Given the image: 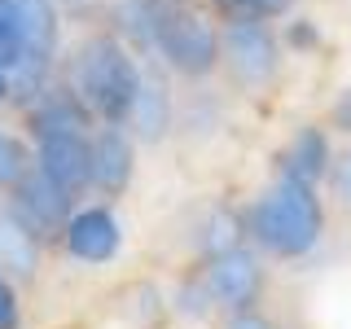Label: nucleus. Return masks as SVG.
I'll return each mask as SVG.
<instances>
[{"label":"nucleus","mask_w":351,"mask_h":329,"mask_svg":"<svg viewBox=\"0 0 351 329\" xmlns=\"http://www.w3.org/2000/svg\"><path fill=\"white\" fill-rule=\"evenodd\" d=\"M62 84L80 97V106L97 123H128L132 97L141 88V62L114 31H93L75 44V53L66 58Z\"/></svg>","instance_id":"1"},{"label":"nucleus","mask_w":351,"mask_h":329,"mask_svg":"<svg viewBox=\"0 0 351 329\" xmlns=\"http://www.w3.org/2000/svg\"><path fill=\"white\" fill-rule=\"evenodd\" d=\"M246 224L263 250H272L281 259H303L325 233V211L321 197H316V184L277 175V184H268L255 197Z\"/></svg>","instance_id":"2"},{"label":"nucleus","mask_w":351,"mask_h":329,"mask_svg":"<svg viewBox=\"0 0 351 329\" xmlns=\"http://www.w3.org/2000/svg\"><path fill=\"white\" fill-rule=\"evenodd\" d=\"M154 62L167 66L171 75L189 84H202L219 71V22L211 9L193 5V0H176L158 27L154 44Z\"/></svg>","instance_id":"3"},{"label":"nucleus","mask_w":351,"mask_h":329,"mask_svg":"<svg viewBox=\"0 0 351 329\" xmlns=\"http://www.w3.org/2000/svg\"><path fill=\"white\" fill-rule=\"evenodd\" d=\"M219 66H224L228 84L246 97L268 93L281 80V40L272 22L255 18H233L219 22Z\"/></svg>","instance_id":"4"},{"label":"nucleus","mask_w":351,"mask_h":329,"mask_svg":"<svg viewBox=\"0 0 351 329\" xmlns=\"http://www.w3.org/2000/svg\"><path fill=\"white\" fill-rule=\"evenodd\" d=\"M9 193H14L9 197V215H14L36 241L58 237L66 228V219L75 215V193H66L58 180H49L36 162H31V171L22 175Z\"/></svg>","instance_id":"5"},{"label":"nucleus","mask_w":351,"mask_h":329,"mask_svg":"<svg viewBox=\"0 0 351 329\" xmlns=\"http://www.w3.org/2000/svg\"><path fill=\"white\" fill-rule=\"evenodd\" d=\"M176 93L167 84V75L158 71V62L149 58V66H141V88L132 97V110H128V132L141 141V145H162L176 127Z\"/></svg>","instance_id":"6"},{"label":"nucleus","mask_w":351,"mask_h":329,"mask_svg":"<svg viewBox=\"0 0 351 329\" xmlns=\"http://www.w3.org/2000/svg\"><path fill=\"white\" fill-rule=\"evenodd\" d=\"M202 281H206V290H211V299H215L219 307L241 312V307H250V303L259 299V290H263V268H259L255 250L233 246V250H219V255H211Z\"/></svg>","instance_id":"7"},{"label":"nucleus","mask_w":351,"mask_h":329,"mask_svg":"<svg viewBox=\"0 0 351 329\" xmlns=\"http://www.w3.org/2000/svg\"><path fill=\"white\" fill-rule=\"evenodd\" d=\"M136 171V136L128 123H101L93 132V189L119 197Z\"/></svg>","instance_id":"8"},{"label":"nucleus","mask_w":351,"mask_h":329,"mask_svg":"<svg viewBox=\"0 0 351 329\" xmlns=\"http://www.w3.org/2000/svg\"><path fill=\"white\" fill-rule=\"evenodd\" d=\"M62 241H66V250H71V259H80V263H106V259L119 255L123 233H119V219L110 215L106 206H84V211H75L71 219H66Z\"/></svg>","instance_id":"9"},{"label":"nucleus","mask_w":351,"mask_h":329,"mask_svg":"<svg viewBox=\"0 0 351 329\" xmlns=\"http://www.w3.org/2000/svg\"><path fill=\"white\" fill-rule=\"evenodd\" d=\"M171 5L176 0H106V18H110V31H114L136 58H154L158 27H162V18H167Z\"/></svg>","instance_id":"10"},{"label":"nucleus","mask_w":351,"mask_h":329,"mask_svg":"<svg viewBox=\"0 0 351 329\" xmlns=\"http://www.w3.org/2000/svg\"><path fill=\"white\" fill-rule=\"evenodd\" d=\"M329 167H334V149H329L325 127H299L294 132V141L281 154V175L303 180V184H316V180L329 175Z\"/></svg>","instance_id":"11"},{"label":"nucleus","mask_w":351,"mask_h":329,"mask_svg":"<svg viewBox=\"0 0 351 329\" xmlns=\"http://www.w3.org/2000/svg\"><path fill=\"white\" fill-rule=\"evenodd\" d=\"M0 268L9 277H31L40 268V241L18 224L14 215H0Z\"/></svg>","instance_id":"12"},{"label":"nucleus","mask_w":351,"mask_h":329,"mask_svg":"<svg viewBox=\"0 0 351 329\" xmlns=\"http://www.w3.org/2000/svg\"><path fill=\"white\" fill-rule=\"evenodd\" d=\"M27 58V22H22V5L18 0H0V66L9 75Z\"/></svg>","instance_id":"13"},{"label":"nucleus","mask_w":351,"mask_h":329,"mask_svg":"<svg viewBox=\"0 0 351 329\" xmlns=\"http://www.w3.org/2000/svg\"><path fill=\"white\" fill-rule=\"evenodd\" d=\"M206 9L219 22H233V18H255V22H277L294 9V0H206Z\"/></svg>","instance_id":"14"},{"label":"nucleus","mask_w":351,"mask_h":329,"mask_svg":"<svg viewBox=\"0 0 351 329\" xmlns=\"http://www.w3.org/2000/svg\"><path fill=\"white\" fill-rule=\"evenodd\" d=\"M31 162H36V158L27 154V145H22L14 132L0 127V189H14L22 175L31 171Z\"/></svg>","instance_id":"15"},{"label":"nucleus","mask_w":351,"mask_h":329,"mask_svg":"<svg viewBox=\"0 0 351 329\" xmlns=\"http://www.w3.org/2000/svg\"><path fill=\"white\" fill-rule=\"evenodd\" d=\"M202 246H206V255H219V250L241 246V224H237V215H233V211H211Z\"/></svg>","instance_id":"16"},{"label":"nucleus","mask_w":351,"mask_h":329,"mask_svg":"<svg viewBox=\"0 0 351 329\" xmlns=\"http://www.w3.org/2000/svg\"><path fill=\"white\" fill-rule=\"evenodd\" d=\"M329 184H334V193L351 206V149H343L334 158V167H329Z\"/></svg>","instance_id":"17"},{"label":"nucleus","mask_w":351,"mask_h":329,"mask_svg":"<svg viewBox=\"0 0 351 329\" xmlns=\"http://www.w3.org/2000/svg\"><path fill=\"white\" fill-rule=\"evenodd\" d=\"M0 329H18V294L9 277H0Z\"/></svg>","instance_id":"18"},{"label":"nucleus","mask_w":351,"mask_h":329,"mask_svg":"<svg viewBox=\"0 0 351 329\" xmlns=\"http://www.w3.org/2000/svg\"><path fill=\"white\" fill-rule=\"evenodd\" d=\"M285 40H290L294 49H312V44H316V27H312L307 18H294L290 31H285Z\"/></svg>","instance_id":"19"},{"label":"nucleus","mask_w":351,"mask_h":329,"mask_svg":"<svg viewBox=\"0 0 351 329\" xmlns=\"http://www.w3.org/2000/svg\"><path fill=\"white\" fill-rule=\"evenodd\" d=\"M228 329H277V325H272L268 316H259V312H250V307H241V312H233Z\"/></svg>","instance_id":"20"},{"label":"nucleus","mask_w":351,"mask_h":329,"mask_svg":"<svg viewBox=\"0 0 351 329\" xmlns=\"http://www.w3.org/2000/svg\"><path fill=\"white\" fill-rule=\"evenodd\" d=\"M334 123L343 127V132H351V88H347V93L334 101Z\"/></svg>","instance_id":"21"},{"label":"nucleus","mask_w":351,"mask_h":329,"mask_svg":"<svg viewBox=\"0 0 351 329\" xmlns=\"http://www.w3.org/2000/svg\"><path fill=\"white\" fill-rule=\"evenodd\" d=\"M62 14H93L97 5H106V0H58Z\"/></svg>","instance_id":"22"},{"label":"nucleus","mask_w":351,"mask_h":329,"mask_svg":"<svg viewBox=\"0 0 351 329\" xmlns=\"http://www.w3.org/2000/svg\"><path fill=\"white\" fill-rule=\"evenodd\" d=\"M5 101H9V71L0 66V106H5Z\"/></svg>","instance_id":"23"}]
</instances>
